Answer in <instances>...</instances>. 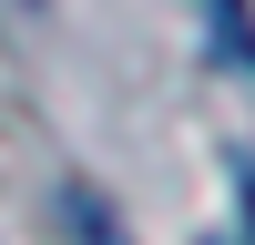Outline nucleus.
I'll return each mask as SVG.
<instances>
[{
    "label": "nucleus",
    "mask_w": 255,
    "mask_h": 245,
    "mask_svg": "<svg viewBox=\"0 0 255 245\" xmlns=\"http://www.w3.org/2000/svg\"><path fill=\"white\" fill-rule=\"evenodd\" d=\"M204 10H215V41H225V51L255 72V10H245V0H204Z\"/></svg>",
    "instance_id": "1"
}]
</instances>
